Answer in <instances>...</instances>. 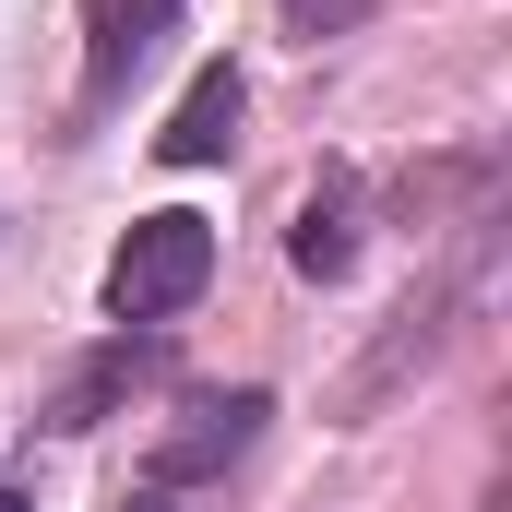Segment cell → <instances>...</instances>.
I'll return each mask as SVG.
<instances>
[{
  "label": "cell",
  "mask_w": 512,
  "mask_h": 512,
  "mask_svg": "<svg viewBox=\"0 0 512 512\" xmlns=\"http://www.w3.org/2000/svg\"><path fill=\"white\" fill-rule=\"evenodd\" d=\"M215 286V227L203 215H143L108 262V310L120 322H167V310H191Z\"/></svg>",
  "instance_id": "obj_1"
},
{
  "label": "cell",
  "mask_w": 512,
  "mask_h": 512,
  "mask_svg": "<svg viewBox=\"0 0 512 512\" xmlns=\"http://www.w3.org/2000/svg\"><path fill=\"white\" fill-rule=\"evenodd\" d=\"M262 417H274V393H191V405L155 429V489H203V477H227V465L262 441Z\"/></svg>",
  "instance_id": "obj_2"
},
{
  "label": "cell",
  "mask_w": 512,
  "mask_h": 512,
  "mask_svg": "<svg viewBox=\"0 0 512 512\" xmlns=\"http://www.w3.org/2000/svg\"><path fill=\"white\" fill-rule=\"evenodd\" d=\"M167 24H179V0H96L84 12V108H120V84L167 48Z\"/></svg>",
  "instance_id": "obj_3"
},
{
  "label": "cell",
  "mask_w": 512,
  "mask_h": 512,
  "mask_svg": "<svg viewBox=\"0 0 512 512\" xmlns=\"http://www.w3.org/2000/svg\"><path fill=\"white\" fill-rule=\"evenodd\" d=\"M239 120H251V84H239L227 60H203V72L179 84V108H167V131H155V155H167V167H215V155L239 143Z\"/></svg>",
  "instance_id": "obj_4"
},
{
  "label": "cell",
  "mask_w": 512,
  "mask_h": 512,
  "mask_svg": "<svg viewBox=\"0 0 512 512\" xmlns=\"http://www.w3.org/2000/svg\"><path fill=\"white\" fill-rule=\"evenodd\" d=\"M286 262H298L310 286H334V274L358 262V191H346V179H322V191L298 203V227H286Z\"/></svg>",
  "instance_id": "obj_5"
},
{
  "label": "cell",
  "mask_w": 512,
  "mask_h": 512,
  "mask_svg": "<svg viewBox=\"0 0 512 512\" xmlns=\"http://www.w3.org/2000/svg\"><path fill=\"white\" fill-rule=\"evenodd\" d=\"M131 382H143V346H108L96 370H72V382L48 393V429H96V417H108V405H120Z\"/></svg>",
  "instance_id": "obj_6"
},
{
  "label": "cell",
  "mask_w": 512,
  "mask_h": 512,
  "mask_svg": "<svg viewBox=\"0 0 512 512\" xmlns=\"http://www.w3.org/2000/svg\"><path fill=\"white\" fill-rule=\"evenodd\" d=\"M286 24L298 36H346V24H370V0H286Z\"/></svg>",
  "instance_id": "obj_7"
},
{
  "label": "cell",
  "mask_w": 512,
  "mask_h": 512,
  "mask_svg": "<svg viewBox=\"0 0 512 512\" xmlns=\"http://www.w3.org/2000/svg\"><path fill=\"white\" fill-rule=\"evenodd\" d=\"M131 512H155V501H131Z\"/></svg>",
  "instance_id": "obj_8"
}]
</instances>
